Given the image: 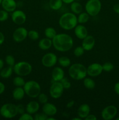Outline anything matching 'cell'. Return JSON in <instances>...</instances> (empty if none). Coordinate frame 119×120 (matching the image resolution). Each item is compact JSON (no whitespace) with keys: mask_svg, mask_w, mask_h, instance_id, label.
Wrapping results in <instances>:
<instances>
[{"mask_svg":"<svg viewBox=\"0 0 119 120\" xmlns=\"http://www.w3.org/2000/svg\"><path fill=\"white\" fill-rule=\"evenodd\" d=\"M1 5L6 11L8 12H11L16 10L17 3L15 0H2Z\"/></svg>","mask_w":119,"mask_h":120,"instance_id":"obj_16","label":"cell"},{"mask_svg":"<svg viewBox=\"0 0 119 120\" xmlns=\"http://www.w3.org/2000/svg\"><path fill=\"white\" fill-rule=\"evenodd\" d=\"M58 62L60 65L63 68H68L71 66V60L69 57L66 56H61L58 59Z\"/></svg>","mask_w":119,"mask_h":120,"instance_id":"obj_27","label":"cell"},{"mask_svg":"<svg viewBox=\"0 0 119 120\" xmlns=\"http://www.w3.org/2000/svg\"><path fill=\"white\" fill-rule=\"evenodd\" d=\"M116 120H119V117H118V118H116Z\"/></svg>","mask_w":119,"mask_h":120,"instance_id":"obj_52","label":"cell"},{"mask_svg":"<svg viewBox=\"0 0 119 120\" xmlns=\"http://www.w3.org/2000/svg\"><path fill=\"white\" fill-rule=\"evenodd\" d=\"M84 85L85 87L89 90H92L95 87V82L92 79L89 77H85L84 79Z\"/></svg>","mask_w":119,"mask_h":120,"instance_id":"obj_26","label":"cell"},{"mask_svg":"<svg viewBox=\"0 0 119 120\" xmlns=\"http://www.w3.org/2000/svg\"><path fill=\"white\" fill-rule=\"evenodd\" d=\"M90 107L87 104H82L79 107L77 111L78 117L81 118L82 119H85L90 113Z\"/></svg>","mask_w":119,"mask_h":120,"instance_id":"obj_19","label":"cell"},{"mask_svg":"<svg viewBox=\"0 0 119 120\" xmlns=\"http://www.w3.org/2000/svg\"><path fill=\"white\" fill-rule=\"evenodd\" d=\"M113 9L114 12H116L117 14H119V4H116L114 5Z\"/></svg>","mask_w":119,"mask_h":120,"instance_id":"obj_43","label":"cell"},{"mask_svg":"<svg viewBox=\"0 0 119 120\" xmlns=\"http://www.w3.org/2000/svg\"><path fill=\"white\" fill-rule=\"evenodd\" d=\"M58 61V58L54 53H47L43 56L42 63L46 68H52L54 66Z\"/></svg>","mask_w":119,"mask_h":120,"instance_id":"obj_9","label":"cell"},{"mask_svg":"<svg viewBox=\"0 0 119 120\" xmlns=\"http://www.w3.org/2000/svg\"><path fill=\"white\" fill-rule=\"evenodd\" d=\"M25 92L22 87H16L12 91L13 98L16 100H21L24 97Z\"/></svg>","mask_w":119,"mask_h":120,"instance_id":"obj_22","label":"cell"},{"mask_svg":"<svg viewBox=\"0 0 119 120\" xmlns=\"http://www.w3.org/2000/svg\"><path fill=\"white\" fill-rule=\"evenodd\" d=\"M61 83L63 85L64 89H69L71 86V84L69 80L66 77H64L60 81Z\"/></svg>","mask_w":119,"mask_h":120,"instance_id":"obj_36","label":"cell"},{"mask_svg":"<svg viewBox=\"0 0 119 120\" xmlns=\"http://www.w3.org/2000/svg\"><path fill=\"white\" fill-rule=\"evenodd\" d=\"M64 87L60 82H54L50 88V94L52 98L58 99L64 93Z\"/></svg>","mask_w":119,"mask_h":120,"instance_id":"obj_8","label":"cell"},{"mask_svg":"<svg viewBox=\"0 0 119 120\" xmlns=\"http://www.w3.org/2000/svg\"><path fill=\"white\" fill-rule=\"evenodd\" d=\"M4 67V61L1 59H0V71Z\"/></svg>","mask_w":119,"mask_h":120,"instance_id":"obj_48","label":"cell"},{"mask_svg":"<svg viewBox=\"0 0 119 120\" xmlns=\"http://www.w3.org/2000/svg\"><path fill=\"white\" fill-rule=\"evenodd\" d=\"M101 9L102 3L100 0H88L85 4V10L89 16H96Z\"/></svg>","mask_w":119,"mask_h":120,"instance_id":"obj_6","label":"cell"},{"mask_svg":"<svg viewBox=\"0 0 119 120\" xmlns=\"http://www.w3.org/2000/svg\"><path fill=\"white\" fill-rule=\"evenodd\" d=\"M43 112L49 116H53L56 115L57 112V109L54 104L50 103H46L44 104L43 108Z\"/></svg>","mask_w":119,"mask_h":120,"instance_id":"obj_15","label":"cell"},{"mask_svg":"<svg viewBox=\"0 0 119 120\" xmlns=\"http://www.w3.org/2000/svg\"><path fill=\"white\" fill-rule=\"evenodd\" d=\"M68 73L74 80H81L87 76V68L80 63H74L70 66Z\"/></svg>","mask_w":119,"mask_h":120,"instance_id":"obj_3","label":"cell"},{"mask_svg":"<svg viewBox=\"0 0 119 120\" xmlns=\"http://www.w3.org/2000/svg\"><path fill=\"white\" fill-rule=\"evenodd\" d=\"M72 120H81L82 118L79 117H76V118H73Z\"/></svg>","mask_w":119,"mask_h":120,"instance_id":"obj_49","label":"cell"},{"mask_svg":"<svg viewBox=\"0 0 119 120\" xmlns=\"http://www.w3.org/2000/svg\"><path fill=\"white\" fill-rule=\"evenodd\" d=\"M8 12L6 11L5 10H1L0 11V21L1 22H4L8 19Z\"/></svg>","mask_w":119,"mask_h":120,"instance_id":"obj_37","label":"cell"},{"mask_svg":"<svg viewBox=\"0 0 119 120\" xmlns=\"http://www.w3.org/2000/svg\"><path fill=\"white\" fill-rule=\"evenodd\" d=\"M62 1H63V2L64 3L66 4H71L74 1H75V0H62Z\"/></svg>","mask_w":119,"mask_h":120,"instance_id":"obj_47","label":"cell"},{"mask_svg":"<svg viewBox=\"0 0 119 120\" xmlns=\"http://www.w3.org/2000/svg\"><path fill=\"white\" fill-rule=\"evenodd\" d=\"M78 23L77 17L73 12L65 13L61 16L59 19L60 26L65 30L74 29Z\"/></svg>","mask_w":119,"mask_h":120,"instance_id":"obj_2","label":"cell"},{"mask_svg":"<svg viewBox=\"0 0 119 120\" xmlns=\"http://www.w3.org/2000/svg\"><path fill=\"white\" fill-rule=\"evenodd\" d=\"M17 110H18V112L19 114L22 115L23 113H24L26 111V107H24V105L23 104H18L17 105Z\"/></svg>","mask_w":119,"mask_h":120,"instance_id":"obj_40","label":"cell"},{"mask_svg":"<svg viewBox=\"0 0 119 120\" xmlns=\"http://www.w3.org/2000/svg\"><path fill=\"white\" fill-rule=\"evenodd\" d=\"M117 114V109L113 105L106 107L102 111V117L105 120H111L114 118Z\"/></svg>","mask_w":119,"mask_h":120,"instance_id":"obj_10","label":"cell"},{"mask_svg":"<svg viewBox=\"0 0 119 120\" xmlns=\"http://www.w3.org/2000/svg\"><path fill=\"white\" fill-rule=\"evenodd\" d=\"M13 67L9 66L2 68L0 71V76L4 79H8L12 75L13 72Z\"/></svg>","mask_w":119,"mask_h":120,"instance_id":"obj_23","label":"cell"},{"mask_svg":"<svg viewBox=\"0 0 119 120\" xmlns=\"http://www.w3.org/2000/svg\"><path fill=\"white\" fill-rule=\"evenodd\" d=\"M5 41V36L1 32H0V45L4 43Z\"/></svg>","mask_w":119,"mask_h":120,"instance_id":"obj_46","label":"cell"},{"mask_svg":"<svg viewBox=\"0 0 119 120\" xmlns=\"http://www.w3.org/2000/svg\"><path fill=\"white\" fill-rule=\"evenodd\" d=\"M13 70L18 76H26L30 75L32 71V66L29 63L24 61L15 63L13 67Z\"/></svg>","mask_w":119,"mask_h":120,"instance_id":"obj_5","label":"cell"},{"mask_svg":"<svg viewBox=\"0 0 119 120\" xmlns=\"http://www.w3.org/2000/svg\"><path fill=\"white\" fill-rule=\"evenodd\" d=\"M75 36L79 39H84L88 35V30L85 26L82 25H77L74 28Z\"/></svg>","mask_w":119,"mask_h":120,"instance_id":"obj_17","label":"cell"},{"mask_svg":"<svg viewBox=\"0 0 119 120\" xmlns=\"http://www.w3.org/2000/svg\"><path fill=\"white\" fill-rule=\"evenodd\" d=\"M103 70L107 72L112 71L114 69V65L111 62H106L102 65Z\"/></svg>","mask_w":119,"mask_h":120,"instance_id":"obj_33","label":"cell"},{"mask_svg":"<svg viewBox=\"0 0 119 120\" xmlns=\"http://www.w3.org/2000/svg\"><path fill=\"white\" fill-rule=\"evenodd\" d=\"M2 0H0V5L1 4V2H2Z\"/></svg>","mask_w":119,"mask_h":120,"instance_id":"obj_51","label":"cell"},{"mask_svg":"<svg viewBox=\"0 0 119 120\" xmlns=\"http://www.w3.org/2000/svg\"><path fill=\"white\" fill-rule=\"evenodd\" d=\"M103 71L102 64L98 63H93L88 67L87 75L91 77H96L101 75Z\"/></svg>","mask_w":119,"mask_h":120,"instance_id":"obj_12","label":"cell"},{"mask_svg":"<svg viewBox=\"0 0 119 120\" xmlns=\"http://www.w3.org/2000/svg\"><path fill=\"white\" fill-rule=\"evenodd\" d=\"M5 90V86L4 84L0 82V94L3 93Z\"/></svg>","mask_w":119,"mask_h":120,"instance_id":"obj_44","label":"cell"},{"mask_svg":"<svg viewBox=\"0 0 119 120\" xmlns=\"http://www.w3.org/2000/svg\"><path fill=\"white\" fill-rule=\"evenodd\" d=\"M5 62L8 66L11 67H14L15 64V58L13 56L10 55H8L6 56L5 57Z\"/></svg>","mask_w":119,"mask_h":120,"instance_id":"obj_32","label":"cell"},{"mask_svg":"<svg viewBox=\"0 0 119 120\" xmlns=\"http://www.w3.org/2000/svg\"><path fill=\"white\" fill-rule=\"evenodd\" d=\"M85 120H97V117L93 114H89L86 118H85Z\"/></svg>","mask_w":119,"mask_h":120,"instance_id":"obj_41","label":"cell"},{"mask_svg":"<svg viewBox=\"0 0 119 120\" xmlns=\"http://www.w3.org/2000/svg\"><path fill=\"white\" fill-rule=\"evenodd\" d=\"M28 36L32 41H37L39 38V34L38 32L35 30H30L28 31Z\"/></svg>","mask_w":119,"mask_h":120,"instance_id":"obj_31","label":"cell"},{"mask_svg":"<svg viewBox=\"0 0 119 120\" xmlns=\"http://www.w3.org/2000/svg\"><path fill=\"white\" fill-rule=\"evenodd\" d=\"M11 18L13 22L18 25L23 24L26 21V15L25 13L21 10H15L12 12Z\"/></svg>","mask_w":119,"mask_h":120,"instance_id":"obj_13","label":"cell"},{"mask_svg":"<svg viewBox=\"0 0 119 120\" xmlns=\"http://www.w3.org/2000/svg\"><path fill=\"white\" fill-rule=\"evenodd\" d=\"M18 114L17 105L12 103H7L0 109V114L5 118H12Z\"/></svg>","mask_w":119,"mask_h":120,"instance_id":"obj_7","label":"cell"},{"mask_svg":"<svg viewBox=\"0 0 119 120\" xmlns=\"http://www.w3.org/2000/svg\"><path fill=\"white\" fill-rule=\"evenodd\" d=\"M85 51V50H84L82 46H78L74 49V53L75 56H77V57H80L84 55Z\"/></svg>","mask_w":119,"mask_h":120,"instance_id":"obj_34","label":"cell"},{"mask_svg":"<svg viewBox=\"0 0 119 120\" xmlns=\"http://www.w3.org/2000/svg\"><path fill=\"white\" fill-rule=\"evenodd\" d=\"M40 108L39 104L36 101H30L26 106V111L30 114H36Z\"/></svg>","mask_w":119,"mask_h":120,"instance_id":"obj_20","label":"cell"},{"mask_svg":"<svg viewBox=\"0 0 119 120\" xmlns=\"http://www.w3.org/2000/svg\"><path fill=\"white\" fill-rule=\"evenodd\" d=\"M71 10L75 14H79L83 11L82 5L78 2L74 1L71 4Z\"/></svg>","mask_w":119,"mask_h":120,"instance_id":"obj_24","label":"cell"},{"mask_svg":"<svg viewBox=\"0 0 119 120\" xmlns=\"http://www.w3.org/2000/svg\"><path fill=\"white\" fill-rule=\"evenodd\" d=\"M37 97H38V102L41 104H45V103H47L48 100H49L48 96L44 93H40Z\"/></svg>","mask_w":119,"mask_h":120,"instance_id":"obj_35","label":"cell"},{"mask_svg":"<svg viewBox=\"0 0 119 120\" xmlns=\"http://www.w3.org/2000/svg\"><path fill=\"white\" fill-rule=\"evenodd\" d=\"M52 45V39L46 38H43L41 39L40 41L38 42V48L40 49L43 50H48L50 49Z\"/></svg>","mask_w":119,"mask_h":120,"instance_id":"obj_21","label":"cell"},{"mask_svg":"<svg viewBox=\"0 0 119 120\" xmlns=\"http://www.w3.org/2000/svg\"><path fill=\"white\" fill-rule=\"evenodd\" d=\"M63 2L62 0H50L49 5L50 8L55 11L59 10L63 6Z\"/></svg>","mask_w":119,"mask_h":120,"instance_id":"obj_25","label":"cell"},{"mask_svg":"<svg viewBox=\"0 0 119 120\" xmlns=\"http://www.w3.org/2000/svg\"><path fill=\"white\" fill-rule=\"evenodd\" d=\"M82 46L86 51H90L92 50L95 45V39L92 35H88L82 39Z\"/></svg>","mask_w":119,"mask_h":120,"instance_id":"obj_14","label":"cell"},{"mask_svg":"<svg viewBox=\"0 0 119 120\" xmlns=\"http://www.w3.org/2000/svg\"><path fill=\"white\" fill-rule=\"evenodd\" d=\"M52 41L54 48L61 52L69 51L72 48L74 44L72 38L66 34H57Z\"/></svg>","mask_w":119,"mask_h":120,"instance_id":"obj_1","label":"cell"},{"mask_svg":"<svg viewBox=\"0 0 119 120\" xmlns=\"http://www.w3.org/2000/svg\"><path fill=\"white\" fill-rule=\"evenodd\" d=\"M25 81L22 76H18L15 77L13 80V83L16 87H23L25 84Z\"/></svg>","mask_w":119,"mask_h":120,"instance_id":"obj_30","label":"cell"},{"mask_svg":"<svg viewBox=\"0 0 119 120\" xmlns=\"http://www.w3.org/2000/svg\"><path fill=\"white\" fill-rule=\"evenodd\" d=\"M25 94L30 98H36L41 93L40 84L35 80H30L26 82L23 86Z\"/></svg>","mask_w":119,"mask_h":120,"instance_id":"obj_4","label":"cell"},{"mask_svg":"<svg viewBox=\"0 0 119 120\" xmlns=\"http://www.w3.org/2000/svg\"><path fill=\"white\" fill-rule=\"evenodd\" d=\"M57 34L56 29L51 27H48L44 30V35H46V38L50 39H52Z\"/></svg>","mask_w":119,"mask_h":120,"instance_id":"obj_29","label":"cell"},{"mask_svg":"<svg viewBox=\"0 0 119 120\" xmlns=\"http://www.w3.org/2000/svg\"><path fill=\"white\" fill-rule=\"evenodd\" d=\"M51 76L54 82H60L64 77V70L60 67H56L52 70Z\"/></svg>","mask_w":119,"mask_h":120,"instance_id":"obj_18","label":"cell"},{"mask_svg":"<svg viewBox=\"0 0 119 120\" xmlns=\"http://www.w3.org/2000/svg\"><path fill=\"white\" fill-rule=\"evenodd\" d=\"M47 120H56L54 118H52V117H48Z\"/></svg>","mask_w":119,"mask_h":120,"instance_id":"obj_50","label":"cell"},{"mask_svg":"<svg viewBox=\"0 0 119 120\" xmlns=\"http://www.w3.org/2000/svg\"><path fill=\"white\" fill-rule=\"evenodd\" d=\"M78 23L80 24H84V23H86L89 19V15L87 12H82L81 13L79 14L78 17H77Z\"/></svg>","mask_w":119,"mask_h":120,"instance_id":"obj_28","label":"cell"},{"mask_svg":"<svg viewBox=\"0 0 119 120\" xmlns=\"http://www.w3.org/2000/svg\"><path fill=\"white\" fill-rule=\"evenodd\" d=\"M114 90L116 93L119 96V82L116 83L114 87Z\"/></svg>","mask_w":119,"mask_h":120,"instance_id":"obj_42","label":"cell"},{"mask_svg":"<svg viewBox=\"0 0 119 120\" xmlns=\"http://www.w3.org/2000/svg\"><path fill=\"white\" fill-rule=\"evenodd\" d=\"M28 31L23 27H19L13 33V39L16 42H22L28 36Z\"/></svg>","mask_w":119,"mask_h":120,"instance_id":"obj_11","label":"cell"},{"mask_svg":"<svg viewBox=\"0 0 119 120\" xmlns=\"http://www.w3.org/2000/svg\"><path fill=\"white\" fill-rule=\"evenodd\" d=\"M19 120H33L34 118L32 116V114L28 113H23L21 116V117L19 118Z\"/></svg>","mask_w":119,"mask_h":120,"instance_id":"obj_39","label":"cell"},{"mask_svg":"<svg viewBox=\"0 0 119 120\" xmlns=\"http://www.w3.org/2000/svg\"><path fill=\"white\" fill-rule=\"evenodd\" d=\"M75 104V101L74 100H71L70 101H69L68 103H67V104H66V107L67 109H70V108L72 107V106H74V105Z\"/></svg>","mask_w":119,"mask_h":120,"instance_id":"obj_45","label":"cell"},{"mask_svg":"<svg viewBox=\"0 0 119 120\" xmlns=\"http://www.w3.org/2000/svg\"><path fill=\"white\" fill-rule=\"evenodd\" d=\"M33 118L35 120H47L48 116L44 112H42V113L36 114Z\"/></svg>","mask_w":119,"mask_h":120,"instance_id":"obj_38","label":"cell"}]
</instances>
